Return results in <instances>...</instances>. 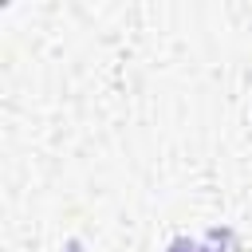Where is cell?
Wrapping results in <instances>:
<instances>
[{"label":"cell","instance_id":"1","mask_svg":"<svg viewBox=\"0 0 252 252\" xmlns=\"http://www.w3.org/2000/svg\"><path fill=\"white\" fill-rule=\"evenodd\" d=\"M169 252H213V248H201V244H189V240H173Z\"/></svg>","mask_w":252,"mask_h":252}]
</instances>
